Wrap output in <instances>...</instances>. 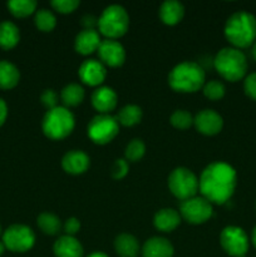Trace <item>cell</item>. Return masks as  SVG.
I'll use <instances>...</instances> for the list:
<instances>
[{"instance_id":"obj_26","label":"cell","mask_w":256,"mask_h":257,"mask_svg":"<svg viewBox=\"0 0 256 257\" xmlns=\"http://www.w3.org/2000/svg\"><path fill=\"white\" fill-rule=\"evenodd\" d=\"M37 225L43 233L55 236L63 230V223L57 215L50 212H42L37 218Z\"/></svg>"},{"instance_id":"obj_23","label":"cell","mask_w":256,"mask_h":257,"mask_svg":"<svg viewBox=\"0 0 256 257\" xmlns=\"http://www.w3.org/2000/svg\"><path fill=\"white\" fill-rule=\"evenodd\" d=\"M20 40L19 28L13 22L5 20L0 23V48L8 50L14 48Z\"/></svg>"},{"instance_id":"obj_17","label":"cell","mask_w":256,"mask_h":257,"mask_svg":"<svg viewBox=\"0 0 256 257\" xmlns=\"http://www.w3.org/2000/svg\"><path fill=\"white\" fill-rule=\"evenodd\" d=\"M102 39L95 29H83L74 39V49L80 55H89L98 52Z\"/></svg>"},{"instance_id":"obj_19","label":"cell","mask_w":256,"mask_h":257,"mask_svg":"<svg viewBox=\"0 0 256 257\" xmlns=\"http://www.w3.org/2000/svg\"><path fill=\"white\" fill-rule=\"evenodd\" d=\"M53 252L55 257H83L84 250L77 238L63 235L54 242Z\"/></svg>"},{"instance_id":"obj_29","label":"cell","mask_w":256,"mask_h":257,"mask_svg":"<svg viewBox=\"0 0 256 257\" xmlns=\"http://www.w3.org/2000/svg\"><path fill=\"white\" fill-rule=\"evenodd\" d=\"M34 23L35 27L40 30V32L49 33L54 30L57 27V18H55L54 13L50 12L48 9H39L35 12L34 15Z\"/></svg>"},{"instance_id":"obj_13","label":"cell","mask_w":256,"mask_h":257,"mask_svg":"<svg viewBox=\"0 0 256 257\" xmlns=\"http://www.w3.org/2000/svg\"><path fill=\"white\" fill-rule=\"evenodd\" d=\"M193 125L203 136H216L222 131L223 119L213 109H202L193 117Z\"/></svg>"},{"instance_id":"obj_15","label":"cell","mask_w":256,"mask_h":257,"mask_svg":"<svg viewBox=\"0 0 256 257\" xmlns=\"http://www.w3.org/2000/svg\"><path fill=\"white\" fill-rule=\"evenodd\" d=\"M90 102L93 108L99 114H110L115 109L118 103V95L115 90L110 87H98L93 90L90 95Z\"/></svg>"},{"instance_id":"obj_20","label":"cell","mask_w":256,"mask_h":257,"mask_svg":"<svg viewBox=\"0 0 256 257\" xmlns=\"http://www.w3.org/2000/svg\"><path fill=\"white\" fill-rule=\"evenodd\" d=\"M181 215L173 208H162L157 211L153 217V225L161 232H172L180 226Z\"/></svg>"},{"instance_id":"obj_4","label":"cell","mask_w":256,"mask_h":257,"mask_svg":"<svg viewBox=\"0 0 256 257\" xmlns=\"http://www.w3.org/2000/svg\"><path fill=\"white\" fill-rule=\"evenodd\" d=\"M216 72L228 82H238L246 77L247 60L242 50L233 47H226L218 50L213 59Z\"/></svg>"},{"instance_id":"obj_16","label":"cell","mask_w":256,"mask_h":257,"mask_svg":"<svg viewBox=\"0 0 256 257\" xmlns=\"http://www.w3.org/2000/svg\"><path fill=\"white\" fill-rule=\"evenodd\" d=\"M90 166V158L80 150H73L65 153L62 158V168L69 175H82Z\"/></svg>"},{"instance_id":"obj_9","label":"cell","mask_w":256,"mask_h":257,"mask_svg":"<svg viewBox=\"0 0 256 257\" xmlns=\"http://www.w3.org/2000/svg\"><path fill=\"white\" fill-rule=\"evenodd\" d=\"M180 215L182 220L191 225H202L207 222L213 215L212 203L202 196H195L192 198L182 201L180 203Z\"/></svg>"},{"instance_id":"obj_2","label":"cell","mask_w":256,"mask_h":257,"mask_svg":"<svg viewBox=\"0 0 256 257\" xmlns=\"http://www.w3.org/2000/svg\"><path fill=\"white\" fill-rule=\"evenodd\" d=\"M223 33L233 48L241 50L251 47L256 40V18L245 10L233 13L226 22Z\"/></svg>"},{"instance_id":"obj_36","label":"cell","mask_w":256,"mask_h":257,"mask_svg":"<svg viewBox=\"0 0 256 257\" xmlns=\"http://www.w3.org/2000/svg\"><path fill=\"white\" fill-rule=\"evenodd\" d=\"M243 90L246 95L252 100H256V72L246 75L243 80Z\"/></svg>"},{"instance_id":"obj_7","label":"cell","mask_w":256,"mask_h":257,"mask_svg":"<svg viewBox=\"0 0 256 257\" xmlns=\"http://www.w3.org/2000/svg\"><path fill=\"white\" fill-rule=\"evenodd\" d=\"M168 188L177 200L192 198L198 192V178L195 173L186 167H177L168 176Z\"/></svg>"},{"instance_id":"obj_14","label":"cell","mask_w":256,"mask_h":257,"mask_svg":"<svg viewBox=\"0 0 256 257\" xmlns=\"http://www.w3.org/2000/svg\"><path fill=\"white\" fill-rule=\"evenodd\" d=\"M78 75L84 84L99 87L107 78V68L100 60L87 59L80 64Z\"/></svg>"},{"instance_id":"obj_43","label":"cell","mask_w":256,"mask_h":257,"mask_svg":"<svg viewBox=\"0 0 256 257\" xmlns=\"http://www.w3.org/2000/svg\"><path fill=\"white\" fill-rule=\"evenodd\" d=\"M4 251H5V245L2 242V241H0V256L4 253Z\"/></svg>"},{"instance_id":"obj_38","label":"cell","mask_w":256,"mask_h":257,"mask_svg":"<svg viewBox=\"0 0 256 257\" xmlns=\"http://www.w3.org/2000/svg\"><path fill=\"white\" fill-rule=\"evenodd\" d=\"M82 25L84 27V29H95V27L98 25V18L90 14L84 15L82 18Z\"/></svg>"},{"instance_id":"obj_18","label":"cell","mask_w":256,"mask_h":257,"mask_svg":"<svg viewBox=\"0 0 256 257\" xmlns=\"http://www.w3.org/2000/svg\"><path fill=\"white\" fill-rule=\"evenodd\" d=\"M175 248L173 245L165 237L155 236L143 243V257H173Z\"/></svg>"},{"instance_id":"obj_11","label":"cell","mask_w":256,"mask_h":257,"mask_svg":"<svg viewBox=\"0 0 256 257\" xmlns=\"http://www.w3.org/2000/svg\"><path fill=\"white\" fill-rule=\"evenodd\" d=\"M220 245L227 255L245 257L248 251V237L238 226H227L220 233Z\"/></svg>"},{"instance_id":"obj_35","label":"cell","mask_w":256,"mask_h":257,"mask_svg":"<svg viewBox=\"0 0 256 257\" xmlns=\"http://www.w3.org/2000/svg\"><path fill=\"white\" fill-rule=\"evenodd\" d=\"M40 102L48 110L58 107V94L54 89H44L40 94Z\"/></svg>"},{"instance_id":"obj_22","label":"cell","mask_w":256,"mask_h":257,"mask_svg":"<svg viewBox=\"0 0 256 257\" xmlns=\"http://www.w3.org/2000/svg\"><path fill=\"white\" fill-rule=\"evenodd\" d=\"M114 250L120 257H137L141 247L135 236L131 233H120L114 240Z\"/></svg>"},{"instance_id":"obj_21","label":"cell","mask_w":256,"mask_h":257,"mask_svg":"<svg viewBox=\"0 0 256 257\" xmlns=\"http://www.w3.org/2000/svg\"><path fill=\"white\" fill-rule=\"evenodd\" d=\"M158 14H160V19L162 20L163 24L172 27V25L178 24L183 19L185 7L178 0H166L161 4Z\"/></svg>"},{"instance_id":"obj_32","label":"cell","mask_w":256,"mask_h":257,"mask_svg":"<svg viewBox=\"0 0 256 257\" xmlns=\"http://www.w3.org/2000/svg\"><path fill=\"white\" fill-rule=\"evenodd\" d=\"M203 95L210 100H220L225 97L226 88L220 80H210L202 87Z\"/></svg>"},{"instance_id":"obj_25","label":"cell","mask_w":256,"mask_h":257,"mask_svg":"<svg viewBox=\"0 0 256 257\" xmlns=\"http://www.w3.org/2000/svg\"><path fill=\"white\" fill-rule=\"evenodd\" d=\"M19 69L8 60H0V88L12 89L19 83Z\"/></svg>"},{"instance_id":"obj_10","label":"cell","mask_w":256,"mask_h":257,"mask_svg":"<svg viewBox=\"0 0 256 257\" xmlns=\"http://www.w3.org/2000/svg\"><path fill=\"white\" fill-rule=\"evenodd\" d=\"M3 243L13 252H27L34 246L35 233L29 226L12 225L3 233Z\"/></svg>"},{"instance_id":"obj_34","label":"cell","mask_w":256,"mask_h":257,"mask_svg":"<svg viewBox=\"0 0 256 257\" xmlns=\"http://www.w3.org/2000/svg\"><path fill=\"white\" fill-rule=\"evenodd\" d=\"M128 171H130V163L124 158H118L113 162L112 167H110V176L114 180H122L127 176Z\"/></svg>"},{"instance_id":"obj_41","label":"cell","mask_w":256,"mask_h":257,"mask_svg":"<svg viewBox=\"0 0 256 257\" xmlns=\"http://www.w3.org/2000/svg\"><path fill=\"white\" fill-rule=\"evenodd\" d=\"M251 241H252L253 246H255V248H256V226H255V228L252 230V233H251Z\"/></svg>"},{"instance_id":"obj_3","label":"cell","mask_w":256,"mask_h":257,"mask_svg":"<svg viewBox=\"0 0 256 257\" xmlns=\"http://www.w3.org/2000/svg\"><path fill=\"white\" fill-rule=\"evenodd\" d=\"M206 83V73L196 62H182L175 65L168 74V84L175 92L195 93L202 89Z\"/></svg>"},{"instance_id":"obj_12","label":"cell","mask_w":256,"mask_h":257,"mask_svg":"<svg viewBox=\"0 0 256 257\" xmlns=\"http://www.w3.org/2000/svg\"><path fill=\"white\" fill-rule=\"evenodd\" d=\"M98 55H99V60L105 67L118 68L125 62L124 47L114 39L102 40L98 48Z\"/></svg>"},{"instance_id":"obj_40","label":"cell","mask_w":256,"mask_h":257,"mask_svg":"<svg viewBox=\"0 0 256 257\" xmlns=\"http://www.w3.org/2000/svg\"><path fill=\"white\" fill-rule=\"evenodd\" d=\"M87 257H108L104 252H100V251H95V252H92L90 255H88Z\"/></svg>"},{"instance_id":"obj_28","label":"cell","mask_w":256,"mask_h":257,"mask_svg":"<svg viewBox=\"0 0 256 257\" xmlns=\"http://www.w3.org/2000/svg\"><path fill=\"white\" fill-rule=\"evenodd\" d=\"M37 2L35 0H10L8 3L10 13L17 18H25L37 12Z\"/></svg>"},{"instance_id":"obj_44","label":"cell","mask_w":256,"mask_h":257,"mask_svg":"<svg viewBox=\"0 0 256 257\" xmlns=\"http://www.w3.org/2000/svg\"><path fill=\"white\" fill-rule=\"evenodd\" d=\"M0 233H2V226H0Z\"/></svg>"},{"instance_id":"obj_30","label":"cell","mask_w":256,"mask_h":257,"mask_svg":"<svg viewBox=\"0 0 256 257\" xmlns=\"http://www.w3.org/2000/svg\"><path fill=\"white\" fill-rule=\"evenodd\" d=\"M146 153V145L140 138H135L127 145L124 150V160L130 162H138Z\"/></svg>"},{"instance_id":"obj_5","label":"cell","mask_w":256,"mask_h":257,"mask_svg":"<svg viewBox=\"0 0 256 257\" xmlns=\"http://www.w3.org/2000/svg\"><path fill=\"white\" fill-rule=\"evenodd\" d=\"M75 127L74 114L65 107L53 108L47 110L43 117L42 130L43 133L49 140L60 141L70 136Z\"/></svg>"},{"instance_id":"obj_24","label":"cell","mask_w":256,"mask_h":257,"mask_svg":"<svg viewBox=\"0 0 256 257\" xmlns=\"http://www.w3.org/2000/svg\"><path fill=\"white\" fill-rule=\"evenodd\" d=\"M85 90L78 83H70L60 90V100L64 107H77L84 100Z\"/></svg>"},{"instance_id":"obj_6","label":"cell","mask_w":256,"mask_h":257,"mask_svg":"<svg viewBox=\"0 0 256 257\" xmlns=\"http://www.w3.org/2000/svg\"><path fill=\"white\" fill-rule=\"evenodd\" d=\"M98 29L105 39H114L123 37L130 28L128 12L118 4L108 5L98 18Z\"/></svg>"},{"instance_id":"obj_39","label":"cell","mask_w":256,"mask_h":257,"mask_svg":"<svg viewBox=\"0 0 256 257\" xmlns=\"http://www.w3.org/2000/svg\"><path fill=\"white\" fill-rule=\"evenodd\" d=\"M7 117H8V105L7 103H5V100L0 98V127L4 124Z\"/></svg>"},{"instance_id":"obj_27","label":"cell","mask_w":256,"mask_h":257,"mask_svg":"<svg viewBox=\"0 0 256 257\" xmlns=\"http://www.w3.org/2000/svg\"><path fill=\"white\" fill-rule=\"evenodd\" d=\"M143 117V112L140 105L137 104H127L119 109L117 114V120L119 124L124 127H133V125L141 123Z\"/></svg>"},{"instance_id":"obj_8","label":"cell","mask_w":256,"mask_h":257,"mask_svg":"<svg viewBox=\"0 0 256 257\" xmlns=\"http://www.w3.org/2000/svg\"><path fill=\"white\" fill-rule=\"evenodd\" d=\"M87 133L95 145H107L119 133V123L112 114H97L88 124Z\"/></svg>"},{"instance_id":"obj_31","label":"cell","mask_w":256,"mask_h":257,"mask_svg":"<svg viewBox=\"0 0 256 257\" xmlns=\"http://www.w3.org/2000/svg\"><path fill=\"white\" fill-rule=\"evenodd\" d=\"M170 122L176 130L185 131L188 130L191 125H193V117L188 110L177 109L171 114Z\"/></svg>"},{"instance_id":"obj_1","label":"cell","mask_w":256,"mask_h":257,"mask_svg":"<svg viewBox=\"0 0 256 257\" xmlns=\"http://www.w3.org/2000/svg\"><path fill=\"white\" fill-rule=\"evenodd\" d=\"M237 173L225 162H212L205 167L198 178L201 196L215 205H225L235 193Z\"/></svg>"},{"instance_id":"obj_33","label":"cell","mask_w":256,"mask_h":257,"mask_svg":"<svg viewBox=\"0 0 256 257\" xmlns=\"http://www.w3.org/2000/svg\"><path fill=\"white\" fill-rule=\"evenodd\" d=\"M50 5L60 14H70L79 7L80 3L78 0H53Z\"/></svg>"},{"instance_id":"obj_37","label":"cell","mask_w":256,"mask_h":257,"mask_svg":"<svg viewBox=\"0 0 256 257\" xmlns=\"http://www.w3.org/2000/svg\"><path fill=\"white\" fill-rule=\"evenodd\" d=\"M80 230V221L77 217H69L68 220H65V222L63 223V231L67 236H73L74 237Z\"/></svg>"},{"instance_id":"obj_42","label":"cell","mask_w":256,"mask_h":257,"mask_svg":"<svg viewBox=\"0 0 256 257\" xmlns=\"http://www.w3.org/2000/svg\"><path fill=\"white\" fill-rule=\"evenodd\" d=\"M251 54H252L253 59L256 60V40H255V43L252 44V50H251Z\"/></svg>"}]
</instances>
